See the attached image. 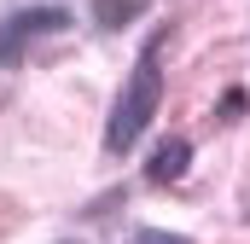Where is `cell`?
Listing matches in <instances>:
<instances>
[{
  "label": "cell",
  "mask_w": 250,
  "mask_h": 244,
  "mask_svg": "<svg viewBox=\"0 0 250 244\" xmlns=\"http://www.w3.org/2000/svg\"><path fill=\"white\" fill-rule=\"evenodd\" d=\"M163 41H169V35H151V41H146L140 64L128 70L123 93H117V105H111V122H105V151H111V157H123L128 145L151 128L157 105H163V64H157Z\"/></svg>",
  "instance_id": "cell-1"
},
{
  "label": "cell",
  "mask_w": 250,
  "mask_h": 244,
  "mask_svg": "<svg viewBox=\"0 0 250 244\" xmlns=\"http://www.w3.org/2000/svg\"><path fill=\"white\" fill-rule=\"evenodd\" d=\"M59 29H70V12H64V6H29V12H12V18L0 23V64H6V70L23 64L29 41L59 35Z\"/></svg>",
  "instance_id": "cell-2"
},
{
  "label": "cell",
  "mask_w": 250,
  "mask_h": 244,
  "mask_svg": "<svg viewBox=\"0 0 250 244\" xmlns=\"http://www.w3.org/2000/svg\"><path fill=\"white\" fill-rule=\"evenodd\" d=\"M187 169H192V140H181V134H175V140H163V145L151 151V163H146V181H151V186H175Z\"/></svg>",
  "instance_id": "cell-3"
},
{
  "label": "cell",
  "mask_w": 250,
  "mask_h": 244,
  "mask_svg": "<svg viewBox=\"0 0 250 244\" xmlns=\"http://www.w3.org/2000/svg\"><path fill=\"white\" fill-rule=\"evenodd\" d=\"M140 12H146V0H93V23H99V29H123Z\"/></svg>",
  "instance_id": "cell-4"
},
{
  "label": "cell",
  "mask_w": 250,
  "mask_h": 244,
  "mask_svg": "<svg viewBox=\"0 0 250 244\" xmlns=\"http://www.w3.org/2000/svg\"><path fill=\"white\" fill-rule=\"evenodd\" d=\"M134 244H187V239H175V233H151V227H146V233H140Z\"/></svg>",
  "instance_id": "cell-5"
},
{
  "label": "cell",
  "mask_w": 250,
  "mask_h": 244,
  "mask_svg": "<svg viewBox=\"0 0 250 244\" xmlns=\"http://www.w3.org/2000/svg\"><path fill=\"white\" fill-rule=\"evenodd\" d=\"M239 111H245V93H239V87H233V93H227V105H221V117L233 122V117H239Z\"/></svg>",
  "instance_id": "cell-6"
},
{
  "label": "cell",
  "mask_w": 250,
  "mask_h": 244,
  "mask_svg": "<svg viewBox=\"0 0 250 244\" xmlns=\"http://www.w3.org/2000/svg\"><path fill=\"white\" fill-rule=\"evenodd\" d=\"M64 244H82V239H64Z\"/></svg>",
  "instance_id": "cell-7"
}]
</instances>
